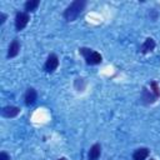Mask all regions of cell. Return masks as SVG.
Segmentation results:
<instances>
[{
    "label": "cell",
    "instance_id": "1",
    "mask_svg": "<svg viewBox=\"0 0 160 160\" xmlns=\"http://www.w3.org/2000/svg\"><path fill=\"white\" fill-rule=\"evenodd\" d=\"M85 5H86V1H84V0H75V1H72V2L65 9V11H64V18H65V20H68V21H74V20L81 14V11L84 10Z\"/></svg>",
    "mask_w": 160,
    "mask_h": 160
},
{
    "label": "cell",
    "instance_id": "2",
    "mask_svg": "<svg viewBox=\"0 0 160 160\" xmlns=\"http://www.w3.org/2000/svg\"><path fill=\"white\" fill-rule=\"evenodd\" d=\"M79 52L84 56L88 65H98L102 61L101 55L98 51H94L89 48H81V49H79Z\"/></svg>",
    "mask_w": 160,
    "mask_h": 160
},
{
    "label": "cell",
    "instance_id": "3",
    "mask_svg": "<svg viewBox=\"0 0 160 160\" xmlns=\"http://www.w3.org/2000/svg\"><path fill=\"white\" fill-rule=\"evenodd\" d=\"M29 20H30V16H29L28 12H25V11L18 12V14L15 15V28H16V30H18V31L22 30V29L28 25Z\"/></svg>",
    "mask_w": 160,
    "mask_h": 160
},
{
    "label": "cell",
    "instance_id": "4",
    "mask_svg": "<svg viewBox=\"0 0 160 160\" xmlns=\"http://www.w3.org/2000/svg\"><path fill=\"white\" fill-rule=\"evenodd\" d=\"M59 66V58L55 54H50L45 61V70L46 72H54Z\"/></svg>",
    "mask_w": 160,
    "mask_h": 160
},
{
    "label": "cell",
    "instance_id": "5",
    "mask_svg": "<svg viewBox=\"0 0 160 160\" xmlns=\"http://www.w3.org/2000/svg\"><path fill=\"white\" fill-rule=\"evenodd\" d=\"M141 99H142V101L145 102V104H152V102H155L156 101V99H159V96L150 89V90H148L146 88H144L142 89V95H141Z\"/></svg>",
    "mask_w": 160,
    "mask_h": 160
},
{
    "label": "cell",
    "instance_id": "6",
    "mask_svg": "<svg viewBox=\"0 0 160 160\" xmlns=\"http://www.w3.org/2000/svg\"><path fill=\"white\" fill-rule=\"evenodd\" d=\"M36 99H38V92H36V90H35L34 88H29V89L26 90V92H25V96H24L25 104H26L28 106H30V105H32V104L36 101Z\"/></svg>",
    "mask_w": 160,
    "mask_h": 160
},
{
    "label": "cell",
    "instance_id": "7",
    "mask_svg": "<svg viewBox=\"0 0 160 160\" xmlns=\"http://www.w3.org/2000/svg\"><path fill=\"white\" fill-rule=\"evenodd\" d=\"M19 112H20V109L16 106H11V105L4 106L1 109V115L4 118H15L16 115H19Z\"/></svg>",
    "mask_w": 160,
    "mask_h": 160
},
{
    "label": "cell",
    "instance_id": "8",
    "mask_svg": "<svg viewBox=\"0 0 160 160\" xmlns=\"http://www.w3.org/2000/svg\"><path fill=\"white\" fill-rule=\"evenodd\" d=\"M20 51V42L18 39H14L11 41V44L9 45V49H8V58H15Z\"/></svg>",
    "mask_w": 160,
    "mask_h": 160
},
{
    "label": "cell",
    "instance_id": "9",
    "mask_svg": "<svg viewBox=\"0 0 160 160\" xmlns=\"http://www.w3.org/2000/svg\"><path fill=\"white\" fill-rule=\"evenodd\" d=\"M101 154V146L100 144H94L90 150H89V154H88V160H98L99 156Z\"/></svg>",
    "mask_w": 160,
    "mask_h": 160
},
{
    "label": "cell",
    "instance_id": "10",
    "mask_svg": "<svg viewBox=\"0 0 160 160\" xmlns=\"http://www.w3.org/2000/svg\"><path fill=\"white\" fill-rule=\"evenodd\" d=\"M149 156V149L148 148H140L136 149L132 154V160H145Z\"/></svg>",
    "mask_w": 160,
    "mask_h": 160
},
{
    "label": "cell",
    "instance_id": "11",
    "mask_svg": "<svg viewBox=\"0 0 160 160\" xmlns=\"http://www.w3.org/2000/svg\"><path fill=\"white\" fill-rule=\"evenodd\" d=\"M154 49H155V41H154V39H151V38L145 39L144 44H142L141 48H140L141 52H144V54H146V52H149V51H151V50H154Z\"/></svg>",
    "mask_w": 160,
    "mask_h": 160
},
{
    "label": "cell",
    "instance_id": "12",
    "mask_svg": "<svg viewBox=\"0 0 160 160\" xmlns=\"http://www.w3.org/2000/svg\"><path fill=\"white\" fill-rule=\"evenodd\" d=\"M39 0H29V1H26L25 2V5H24V8H25V10L26 11H35L36 10V8L39 6Z\"/></svg>",
    "mask_w": 160,
    "mask_h": 160
},
{
    "label": "cell",
    "instance_id": "13",
    "mask_svg": "<svg viewBox=\"0 0 160 160\" xmlns=\"http://www.w3.org/2000/svg\"><path fill=\"white\" fill-rule=\"evenodd\" d=\"M0 160H10V156L5 151H1L0 152Z\"/></svg>",
    "mask_w": 160,
    "mask_h": 160
},
{
    "label": "cell",
    "instance_id": "14",
    "mask_svg": "<svg viewBox=\"0 0 160 160\" xmlns=\"http://www.w3.org/2000/svg\"><path fill=\"white\" fill-rule=\"evenodd\" d=\"M0 16H1V20H0V24L2 25V24L5 22V20H6V15H5L4 12H1V14H0Z\"/></svg>",
    "mask_w": 160,
    "mask_h": 160
},
{
    "label": "cell",
    "instance_id": "15",
    "mask_svg": "<svg viewBox=\"0 0 160 160\" xmlns=\"http://www.w3.org/2000/svg\"><path fill=\"white\" fill-rule=\"evenodd\" d=\"M59 160H66V159H65V158H60Z\"/></svg>",
    "mask_w": 160,
    "mask_h": 160
},
{
    "label": "cell",
    "instance_id": "16",
    "mask_svg": "<svg viewBox=\"0 0 160 160\" xmlns=\"http://www.w3.org/2000/svg\"><path fill=\"white\" fill-rule=\"evenodd\" d=\"M150 160H155V159H150Z\"/></svg>",
    "mask_w": 160,
    "mask_h": 160
}]
</instances>
